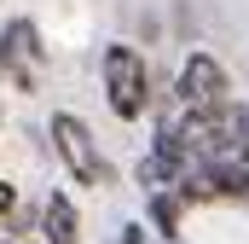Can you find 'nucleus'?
I'll use <instances>...</instances> for the list:
<instances>
[{"label": "nucleus", "instance_id": "obj_1", "mask_svg": "<svg viewBox=\"0 0 249 244\" xmlns=\"http://www.w3.org/2000/svg\"><path fill=\"white\" fill-rule=\"evenodd\" d=\"M99 76H105L110 111H116L122 122H139V117H145V105H151V70H145V59H139L127 41H110V47H105Z\"/></svg>", "mask_w": 249, "mask_h": 244}, {"label": "nucleus", "instance_id": "obj_2", "mask_svg": "<svg viewBox=\"0 0 249 244\" xmlns=\"http://www.w3.org/2000/svg\"><path fill=\"white\" fill-rule=\"evenodd\" d=\"M226 93H232V81H226V70L214 53H191L180 64V81H174V99H180V111L191 117H214V111H226Z\"/></svg>", "mask_w": 249, "mask_h": 244}, {"label": "nucleus", "instance_id": "obj_3", "mask_svg": "<svg viewBox=\"0 0 249 244\" xmlns=\"http://www.w3.org/2000/svg\"><path fill=\"white\" fill-rule=\"evenodd\" d=\"M53 151L64 157L70 181L75 186H105V163H99V145L87 134V122L75 111H53Z\"/></svg>", "mask_w": 249, "mask_h": 244}, {"label": "nucleus", "instance_id": "obj_4", "mask_svg": "<svg viewBox=\"0 0 249 244\" xmlns=\"http://www.w3.org/2000/svg\"><path fill=\"white\" fill-rule=\"evenodd\" d=\"M41 35H35V23L29 18H18V23H6V35H0V70L18 81V87H35V64H41Z\"/></svg>", "mask_w": 249, "mask_h": 244}, {"label": "nucleus", "instance_id": "obj_5", "mask_svg": "<svg viewBox=\"0 0 249 244\" xmlns=\"http://www.w3.org/2000/svg\"><path fill=\"white\" fill-rule=\"evenodd\" d=\"M41 233H47V244H81V221H75L70 192H47V203H41Z\"/></svg>", "mask_w": 249, "mask_h": 244}, {"label": "nucleus", "instance_id": "obj_6", "mask_svg": "<svg viewBox=\"0 0 249 244\" xmlns=\"http://www.w3.org/2000/svg\"><path fill=\"white\" fill-rule=\"evenodd\" d=\"M151 221H157L162 239H180V192L174 186H157L151 192Z\"/></svg>", "mask_w": 249, "mask_h": 244}, {"label": "nucleus", "instance_id": "obj_7", "mask_svg": "<svg viewBox=\"0 0 249 244\" xmlns=\"http://www.w3.org/2000/svg\"><path fill=\"white\" fill-rule=\"evenodd\" d=\"M0 215H12V186L0 181Z\"/></svg>", "mask_w": 249, "mask_h": 244}, {"label": "nucleus", "instance_id": "obj_8", "mask_svg": "<svg viewBox=\"0 0 249 244\" xmlns=\"http://www.w3.org/2000/svg\"><path fill=\"white\" fill-rule=\"evenodd\" d=\"M6 244H23V239H6Z\"/></svg>", "mask_w": 249, "mask_h": 244}]
</instances>
